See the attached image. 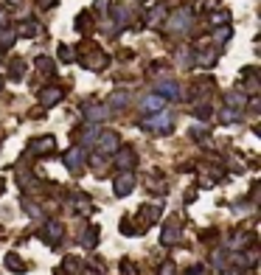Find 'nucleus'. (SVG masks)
I'll list each match as a JSON object with an SVG mask.
<instances>
[{
    "instance_id": "nucleus-5",
    "label": "nucleus",
    "mask_w": 261,
    "mask_h": 275,
    "mask_svg": "<svg viewBox=\"0 0 261 275\" xmlns=\"http://www.w3.org/2000/svg\"><path fill=\"white\" fill-rule=\"evenodd\" d=\"M118 163H121V166H132V154H129V152H127V154H124V158H121V160H118Z\"/></svg>"
},
{
    "instance_id": "nucleus-2",
    "label": "nucleus",
    "mask_w": 261,
    "mask_h": 275,
    "mask_svg": "<svg viewBox=\"0 0 261 275\" xmlns=\"http://www.w3.org/2000/svg\"><path fill=\"white\" fill-rule=\"evenodd\" d=\"M149 127H155V129L171 127V124H169V115H163V118H155V121H149Z\"/></svg>"
},
{
    "instance_id": "nucleus-4",
    "label": "nucleus",
    "mask_w": 261,
    "mask_h": 275,
    "mask_svg": "<svg viewBox=\"0 0 261 275\" xmlns=\"http://www.w3.org/2000/svg\"><path fill=\"white\" fill-rule=\"evenodd\" d=\"M56 233H59V228H56V225H51V228H48V230H45V236H48V239H51V242H53V239H56Z\"/></svg>"
},
{
    "instance_id": "nucleus-1",
    "label": "nucleus",
    "mask_w": 261,
    "mask_h": 275,
    "mask_svg": "<svg viewBox=\"0 0 261 275\" xmlns=\"http://www.w3.org/2000/svg\"><path fill=\"white\" fill-rule=\"evenodd\" d=\"M132 185H135V180H132V177H121V180H118L115 183V194L118 197H124V194H129V191H132Z\"/></svg>"
},
{
    "instance_id": "nucleus-3",
    "label": "nucleus",
    "mask_w": 261,
    "mask_h": 275,
    "mask_svg": "<svg viewBox=\"0 0 261 275\" xmlns=\"http://www.w3.org/2000/svg\"><path fill=\"white\" fill-rule=\"evenodd\" d=\"M9 267H17V272H23V261L17 256H9Z\"/></svg>"
}]
</instances>
